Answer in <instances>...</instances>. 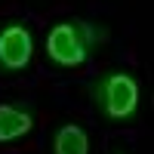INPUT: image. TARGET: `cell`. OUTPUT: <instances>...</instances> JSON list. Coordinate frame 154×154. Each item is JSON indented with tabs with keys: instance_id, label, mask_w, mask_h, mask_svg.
<instances>
[{
	"instance_id": "1",
	"label": "cell",
	"mask_w": 154,
	"mask_h": 154,
	"mask_svg": "<svg viewBox=\"0 0 154 154\" xmlns=\"http://www.w3.org/2000/svg\"><path fill=\"white\" fill-rule=\"evenodd\" d=\"M93 37H99V34H93L89 25L62 22L46 37V53H49V59H53L56 65H65V68L80 65L86 59V53H89V40H93Z\"/></svg>"
},
{
	"instance_id": "2",
	"label": "cell",
	"mask_w": 154,
	"mask_h": 154,
	"mask_svg": "<svg viewBox=\"0 0 154 154\" xmlns=\"http://www.w3.org/2000/svg\"><path fill=\"white\" fill-rule=\"evenodd\" d=\"M102 108L111 120H126L139 108V83L130 74H111L102 83Z\"/></svg>"
},
{
	"instance_id": "3",
	"label": "cell",
	"mask_w": 154,
	"mask_h": 154,
	"mask_svg": "<svg viewBox=\"0 0 154 154\" xmlns=\"http://www.w3.org/2000/svg\"><path fill=\"white\" fill-rule=\"evenodd\" d=\"M34 53V40L25 25H6L0 31V65L9 71H22L31 62Z\"/></svg>"
},
{
	"instance_id": "4",
	"label": "cell",
	"mask_w": 154,
	"mask_h": 154,
	"mask_svg": "<svg viewBox=\"0 0 154 154\" xmlns=\"http://www.w3.org/2000/svg\"><path fill=\"white\" fill-rule=\"evenodd\" d=\"M34 117L16 105H0V142H12L25 133H31Z\"/></svg>"
},
{
	"instance_id": "5",
	"label": "cell",
	"mask_w": 154,
	"mask_h": 154,
	"mask_svg": "<svg viewBox=\"0 0 154 154\" xmlns=\"http://www.w3.org/2000/svg\"><path fill=\"white\" fill-rule=\"evenodd\" d=\"M53 151H56V154H89V139H86V133L80 130V126L65 123V126L56 133Z\"/></svg>"
}]
</instances>
